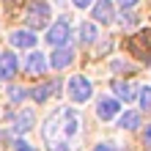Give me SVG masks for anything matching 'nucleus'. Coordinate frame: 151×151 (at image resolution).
Listing matches in <instances>:
<instances>
[{
    "mask_svg": "<svg viewBox=\"0 0 151 151\" xmlns=\"http://www.w3.org/2000/svg\"><path fill=\"white\" fill-rule=\"evenodd\" d=\"M113 91H115V96L124 99V102H132V99H135V88H132L129 83H113Z\"/></svg>",
    "mask_w": 151,
    "mask_h": 151,
    "instance_id": "nucleus-15",
    "label": "nucleus"
},
{
    "mask_svg": "<svg viewBox=\"0 0 151 151\" xmlns=\"http://www.w3.org/2000/svg\"><path fill=\"white\" fill-rule=\"evenodd\" d=\"M14 151H36V148H33L28 140H17V143H14Z\"/></svg>",
    "mask_w": 151,
    "mask_h": 151,
    "instance_id": "nucleus-18",
    "label": "nucleus"
},
{
    "mask_svg": "<svg viewBox=\"0 0 151 151\" xmlns=\"http://www.w3.org/2000/svg\"><path fill=\"white\" fill-rule=\"evenodd\" d=\"M118 3H121L124 8H132V6H137V0H118Z\"/></svg>",
    "mask_w": 151,
    "mask_h": 151,
    "instance_id": "nucleus-22",
    "label": "nucleus"
},
{
    "mask_svg": "<svg viewBox=\"0 0 151 151\" xmlns=\"http://www.w3.org/2000/svg\"><path fill=\"white\" fill-rule=\"evenodd\" d=\"M17 69H19V60H17L14 52L0 55V80H11V77L17 74Z\"/></svg>",
    "mask_w": 151,
    "mask_h": 151,
    "instance_id": "nucleus-9",
    "label": "nucleus"
},
{
    "mask_svg": "<svg viewBox=\"0 0 151 151\" xmlns=\"http://www.w3.org/2000/svg\"><path fill=\"white\" fill-rule=\"evenodd\" d=\"M33 124H36V113H33L30 107H25V110H19L11 118V132L14 135H25V132L33 129Z\"/></svg>",
    "mask_w": 151,
    "mask_h": 151,
    "instance_id": "nucleus-4",
    "label": "nucleus"
},
{
    "mask_svg": "<svg viewBox=\"0 0 151 151\" xmlns=\"http://www.w3.org/2000/svg\"><path fill=\"white\" fill-rule=\"evenodd\" d=\"M91 93H93V88H91V80L88 77H83V74L69 77V96H72V102L83 104V102L91 99Z\"/></svg>",
    "mask_w": 151,
    "mask_h": 151,
    "instance_id": "nucleus-2",
    "label": "nucleus"
},
{
    "mask_svg": "<svg viewBox=\"0 0 151 151\" xmlns=\"http://www.w3.org/2000/svg\"><path fill=\"white\" fill-rule=\"evenodd\" d=\"M118 110H121V102L113 99V96H102V99L96 102V115H99L102 121L115 118V115H118Z\"/></svg>",
    "mask_w": 151,
    "mask_h": 151,
    "instance_id": "nucleus-6",
    "label": "nucleus"
},
{
    "mask_svg": "<svg viewBox=\"0 0 151 151\" xmlns=\"http://www.w3.org/2000/svg\"><path fill=\"white\" fill-rule=\"evenodd\" d=\"M25 96H28V91H25V88H8V99L19 102V99H25Z\"/></svg>",
    "mask_w": 151,
    "mask_h": 151,
    "instance_id": "nucleus-17",
    "label": "nucleus"
},
{
    "mask_svg": "<svg viewBox=\"0 0 151 151\" xmlns=\"http://www.w3.org/2000/svg\"><path fill=\"white\" fill-rule=\"evenodd\" d=\"M80 127H83V118H80V113L72 110V107H60L58 113H52L47 124H44V140L52 146L55 140H72L80 135Z\"/></svg>",
    "mask_w": 151,
    "mask_h": 151,
    "instance_id": "nucleus-1",
    "label": "nucleus"
},
{
    "mask_svg": "<svg viewBox=\"0 0 151 151\" xmlns=\"http://www.w3.org/2000/svg\"><path fill=\"white\" fill-rule=\"evenodd\" d=\"M25 69H28L30 74H41L44 69H47V55H41L39 50H36V52H30L28 60H25Z\"/></svg>",
    "mask_w": 151,
    "mask_h": 151,
    "instance_id": "nucleus-12",
    "label": "nucleus"
},
{
    "mask_svg": "<svg viewBox=\"0 0 151 151\" xmlns=\"http://www.w3.org/2000/svg\"><path fill=\"white\" fill-rule=\"evenodd\" d=\"M93 151H118V148H115V143H99Z\"/></svg>",
    "mask_w": 151,
    "mask_h": 151,
    "instance_id": "nucleus-19",
    "label": "nucleus"
},
{
    "mask_svg": "<svg viewBox=\"0 0 151 151\" xmlns=\"http://www.w3.org/2000/svg\"><path fill=\"white\" fill-rule=\"evenodd\" d=\"M96 36H99V30H96V25H93V22H80V28H77V39L83 41V44H93Z\"/></svg>",
    "mask_w": 151,
    "mask_h": 151,
    "instance_id": "nucleus-13",
    "label": "nucleus"
},
{
    "mask_svg": "<svg viewBox=\"0 0 151 151\" xmlns=\"http://www.w3.org/2000/svg\"><path fill=\"white\" fill-rule=\"evenodd\" d=\"M72 60H74V52L69 50V47H55V52H52V58L47 60V66H52L55 72H60V69L72 66Z\"/></svg>",
    "mask_w": 151,
    "mask_h": 151,
    "instance_id": "nucleus-8",
    "label": "nucleus"
},
{
    "mask_svg": "<svg viewBox=\"0 0 151 151\" xmlns=\"http://www.w3.org/2000/svg\"><path fill=\"white\" fill-rule=\"evenodd\" d=\"M72 3H74L77 8H88V6H91V3H93V0H72Z\"/></svg>",
    "mask_w": 151,
    "mask_h": 151,
    "instance_id": "nucleus-20",
    "label": "nucleus"
},
{
    "mask_svg": "<svg viewBox=\"0 0 151 151\" xmlns=\"http://www.w3.org/2000/svg\"><path fill=\"white\" fill-rule=\"evenodd\" d=\"M93 19L102 22V25L113 22V3H110V0H99V3H93Z\"/></svg>",
    "mask_w": 151,
    "mask_h": 151,
    "instance_id": "nucleus-11",
    "label": "nucleus"
},
{
    "mask_svg": "<svg viewBox=\"0 0 151 151\" xmlns=\"http://www.w3.org/2000/svg\"><path fill=\"white\" fill-rule=\"evenodd\" d=\"M143 140H146V146H151V124L146 127V135H143Z\"/></svg>",
    "mask_w": 151,
    "mask_h": 151,
    "instance_id": "nucleus-21",
    "label": "nucleus"
},
{
    "mask_svg": "<svg viewBox=\"0 0 151 151\" xmlns=\"http://www.w3.org/2000/svg\"><path fill=\"white\" fill-rule=\"evenodd\" d=\"M52 93H60V80H50V83L39 85L30 96H33V102H47Z\"/></svg>",
    "mask_w": 151,
    "mask_h": 151,
    "instance_id": "nucleus-10",
    "label": "nucleus"
},
{
    "mask_svg": "<svg viewBox=\"0 0 151 151\" xmlns=\"http://www.w3.org/2000/svg\"><path fill=\"white\" fill-rule=\"evenodd\" d=\"M25 19H28L30 30H41L44 25H50V6L47 3H30L28 11H25Z\"/></svg>",
    "mask_w": 151,
    "mask_h": 151,
    "instance_id": "nucleus-3",
    "label": "nucleus"
},
{
    "mask_svg": "<svg viewBox=\"0 0 151 151\" xmlns=\"http://www.w3.org/2000/svg\"><path fill=\"white\" fill-rule=\"evenodd\" d=\"M137 124H140V113L137 110H127V113L118 115V127L121 129H137Z\"/></svg>",
    "mask_w": 151,
    "mask_h": 151,
    "instance_id": "nucleus-14",
    "label": "nucleus"
},
{
    "mask_svg": "<svg viewBox=\"0 0 151 151\" xmlns=\"http://www.w3.org/2000/svg\"><path fill=\"white\" fill-rule=\"evenodd\" d=\"M69 36H72V30H69L66 19H58V25H52V28L47 30V41L52 44V47H66Z\"/></svg>",
    "mask_w": 151,
    "mask_h": 151,
    "instance_id": "nucleus-5",
    "label": "nucleus"
},
{
    "mask_svg": "<svg viewBox=\"0 0 151 151\" xmlns=\"http://www.w3.org/2000/svg\"><path fill=\"white\" fill-rule=\"evenodd\" d=\"M140 107H143V110H151V85H146L143 91H140Z\"/></svg>",
    "mask_w": 151,
    "mask_h": 151,
    "instance_id": "nucleus-16",
    "label": "nucleus"
},
{
    "mask_svg": "<svg viewBox=\"0 0 151 151\" xmlns=\"http://www.w3.org/2000/svg\"><path fill=\"white\" fill-rule=\"evenodd\" d=\"M8 44L17 50H33L36 47V33L33 30H11V36H8Z\"/></svg>",
    "mask_w": 151,
    "mask_h": 151,
    "instance_id": "nucleus-7",
    "label": "nucleus"
}]
</instances>
